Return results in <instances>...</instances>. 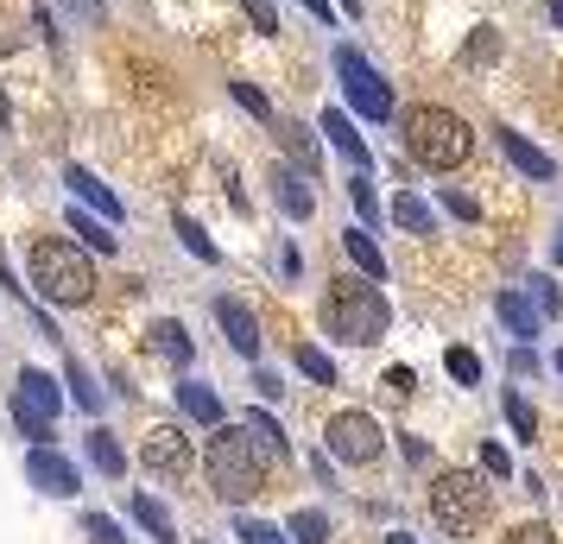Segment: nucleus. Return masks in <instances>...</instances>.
I'll use <instances>...</instances> for the list:
<instances>
[{"mask_svg": "<svg viewBox=\"0 0 563 544\" xmlns=\"http://www.w3.org/2000/svg\"><path fill=\"white\" fill-rule=\"evenodd\" d=\"M317 317H323V336L349 342V348L386 342V323H393V311H386V298L374 291V279H330Z\"/></svg>", "mask_w": 563, "mask_h": 544, "instance_id": "1", "label": "nucleus"}, {"mask_svg": "<svg viewBox=\"0 0 563 544\" xmlns=\"http://www.w3.org/2000/svg\"><path fill=\"white\" fill-rule=\"evenodd\" d=\"M399 140H406V158L411 165H424V171H456L462 158L475 153V127L462 121L456 108H411L406 121H399Z\"/></svg>", "mask_w": 563, "mask_h": 544, "instance_id": "2", "label": "nucleus"}, {"mask_svg": "<svg viewBox=\"0 0 563 544\" xmlns=\"http://www.w3.org/2000/svg\"><path fill=\"white\" fill-rule=\"evenodd\" d=\"M26 266H32V291H38L45 304H89V298H96V266H89V254L70 247L64 234H38Z\"/></svg>", "mask_w": 563, "mask_h": 544, "instance_id": "3", "label": "nucleus"}, {"mask_svg": "<svg viewBox=\"0 0 563 544\" xmlns=\"http://www.w3.org/2000/svg\"><path fill=\"white\" fill-rule=\"evenodd\" d=\"M266 468H273V456L247 437V424H216V437H209V481H216V493L229 507L254 500L260 481H266Z\"/></svg>", "mask_w": 563, "mask_h": 544, "instance_id": "4", "label": "nucleus"}, {"mask_svg": "<svg viewBox=\"0 0 563 544\" xmlns=\"http://www.w3.org/2000/svg\"><path fill=\"white\" fill-rule=\"evenodd\" d=\"M431 519L450 539H468L487 519V475L482 468H443L431 481Z\"/></svg>", "mask_w": 563, "mask_h": 544, "instance_id": "5", "label": "nucleus"}, {"mask_svg": "<svg viewBox=\"0 0 563 544\" xmlns=\"http://www.w3.org/2000/svg\"><path fill=\"white\" fill-rule=\"evenodd\" d=\"M335 77H342V96L361 121H393V89L355 45H335Z\"/></svg>", "mask_w": 563, "mask_h": 544, "instance_id": "6", "label": "nucleus"}, {"mask_svg": "<svg viewBox=\"0 0 563 544\" xmlns=\"http://www.w3.org/2000/svg\"><path fill=\"white\" fill-rule=\"evenodd\" d=\"M64 406V392L45 367H20V387H13V424L26 431L32 443H52V418Z\"/></svg>", "mask_w": 563, "mask_h": 544, "instance_id": "7", "label": "nucleus"}, {"mask_svg": "<svg viewBox=\"0 0 563 544\" xmlns=\"http://www.w3.org/2000/svg\"><path fill=\"white\" fill-rule=\"evenodd\" d=\"M380 449H386V437H380V424H374L367 412H335L330 418V456L335 463L367 468V463H380Z\"/></svg>", "mask_w": 563, "mask_h": 544, "instance_id": "8", "label": "nucleus"}, {"mask_svg": "<svg viewBox=\"0 0 563 544\" xmlns=\"http://www.w3.org/2000/svg\"><path fill=\"white\" fill-rule=\"evenodd\" d=\"M140 463L153 468L158 481H184L197 456H190V437H184L178 424H153V431H146V443H140Z\"/></svg>", "mask_w": 563, "mask_h": 544, "instance_id": "9", "label": "nucleus"}, {"mask_svg": "<svg viewBox=\"0 0 563 544\" xmlns=\"http://www.w3.org/2000/svg\"><path fill=\"white\" fill-rule=\"evenodd\" d=\"M26 481L38 493H52V500H70V493L82 488V475L70 456H57L52 443H32V456H26Z\"/></svg>", "mask_w": 563, "mask_h": 544, "instance_id": "10", "label": "nucleus"}, {"mask_svg": "<svg viewBox=\"0 0 563 544\" xmlns=\"http://www.w3.org/2000/svg\"><path fill=\"white\" fill-rule=\"evenodd\" d=\"M266 184H273V203H279L291 222H310V209H317V178H305V171L285 158V165L266 171Z\"/></svg>", "mask_w": 563, "mask_h": 544, "instance_id": "11", "label": "nucleus"}, {"mask_svg": "<svg viewBox=\"0 0 563 544\" xmlns=\"http://www.w3.org/2000/svg\"><path fill=\"white\" fill-rule=\"evenodd\" d=\"M64 184H70V197H77L82 209H96V215H102L108 229H121V222H128L121 197H114V190H108V184L96 178V171H82V165H64Z\"/></svg>", "mask_w": 563, "mask_h": 544, "instance_id": "12", "label": "nucleus"}, {"mask_svg": "<svg viewBox=\"0 0 563 544\" xmlns=\"http://www.w3.org/2000/svg\"><path fill=\"white\" fill-rule=\"evenodd\" d=\"M317 127L330 133V146H335V153H342V158H349V165H355L361 178L374 171V153H367V140H361V127H355V121H349V114H342V108H330V114H323Z\"/></svg>", "mask_w": 563, "mask_h": 544, "instance_id": "13", "label": "nucleus"}, {"mask_svg": "<svg viewBox=\"0 0 563 544\" xmlns=\"http://www.w3.org/2000/svg\"><path fill=\"white\" fill-rule=\"evenodd\" d=\"M216 323L222 336L234 342V355H260V317L241 304V298H216Z\"/></svg>", "mask_w": 563, "mask_h": 544, "instance_id": "14", "label": "nucleus"}, {"mask_svg": "<svg viewBox=\"0 0 563 544\" xmlns=\"http://www.w3.org/2000/svg\"><path fill=\"white\" fill-rule=\"evenodd\" d=\"M500 153H507V165L512 171H526L532 184H544V178H558V165H551V153H538L526 133H512V127H500Z\"/></svg>", "mask_w": 563, "mask_h": 544, "instance_id": "15", "label": "nucleus"}, {"mask_svg": "<svg viewBox=\"0 0 563 544\" xmlns=\"http://www.w3.org/2000/svg\"><path fill=\"white\" fill-rule=\"evenodd\" d=\"M178 406H184V418H197V424H229V412H222V392L216 387H203V380H178Z\"/></svg>", "mask_w": 563, "mask_h": 544, "instance_id": "16", "label": "nucleus"}, {"mask_svg": "<svg viewBox=\"0 0 563 544\" xmlns=\"http://www.w3.org/2000/svg\"><path fill=\"white\" fill-rule=\"evenodd\" d=\"M494 311H500V323H507L519 342H532V336H538V323H544V317H538V304H532V298H526L519 286L500 291V298H494Z\"/></svg>", "mask_w": 563, "mask_h": 544, "instance_id": "17", "label": "nucleus"}, {"mask_svg": "<svg viewBox=\"0 0 563 544\" xmlns=\"http://www.w3.org/2000/svg\"><path fill=\"white\" fill-rule=\"evenodd\" d=\"M273 127H279V146H285V158H291V165H298V171H305V178H317V133L305 127V121H273Z\"/></svg>", "mask_w": 563, "mask_h": 544, "instance_id": "18", "label": "nucleus"}, {"mask_svg": "<svg viewBox=\"0 0 563 544\" xmlns=\"http://www.w3.org/2000/svg\"><path fill=\"white\" fill-rule=\"evenodd\" d=\"M153 355H165L172 367H190L197 342L184 336V323H172V317H165V323H153Z\"/></svg>", "mask_w": 563, "mask_h": 544, "instance_id": "19", "label": "nucleus"}, {"mask_svg": "<svg viewBox=\"0 0 563 544\" xmlns=\"http://www.w3.org/2000/svg\"><path fill=\"white\" fill-rule=\"evenodd\" d=\"M82 449H89V463L102 468L108 481H114V475H128V449H121V443L108 437L102 424H96V431H89V437H82Z\"/></svg>", "mask_w": 563, "mask_h": 544, "instance_id": "20", "label": "nucleus"}, {"mask_svg": "<svg viewBox=\"0 0 563 544\" xmlns=\"http://www.w3.org/2000/svg\"><path fill=\"white\" fill-rule=\"evenodd\" d=\"M342 247H349V259H355L367 279H386V259H380V247H374V234L367 229H349L342 234Z\"/></svg>", "mask_w": 563, "mask_h": 544, "instance_id": "21", "label": "nucleus"}, {"mask_svg": "<svg viewBox=\"0 0 563 544\" xmlns=\"http://www.w3.org/2000/svg\"><path fill=\"white\" fill-rule=\"evenodd\" d=\"M133 519H140V525H146V532H153L158 544H172V539H178V525H172V513L158 507L153 493H133Z\"/></svg>", "mask_w": 563, "mask_h": 544, "instance_id": "22", "label": "nucleus"}, {"mask_svg": "<svg viewBox=\"0 0 563 544\" xmlns=\"http://www.w3.org/2000/svg\"><path fill=\"white\" fill-rule=\"evenodd\" d=\"M70 234H82V247H96V254H114V247H121V241L108 234V222L89 215V209H70Z\"/></svg>", "mask_w": 563, "mask_h": 544, "instance_id": "23", "label": "nucleus"}, {"mask_svg": "<svg viewBox=\"0 0 563 544\" xmlns=\"http://www.w3.org/2000/svg\"><path fill=\"white\" fill-rule=\"evenodd\" d=\"M393 222H399V229L406 234H437V215H431V203H418V197H399V203H393Z\"/></svg>", "mask_w": 563, "mask_h": 544, "instance_id": "24", "label": "nucleus"}, {"mask_svg": "<svg viewBox=\"0 0 563 544\" xmlns=\"http://www.w3.org/2000/svg\"><path fill=\"white\" fill-rule=\"evenodd\" d=\"M500 412H507V424H512V437H519V443H532V437H538V412L526 406V392H512V387H507Z\"/></svg>", "mask_w": 563, "mask_h": 544, "instance_id": "25", "label": "nucleus"}, {"mask_svg": "<svg viewBox=\"0 0 563 544\" xmlns=\"http://www.w3.org/2000/svg\"><path fill=\"white\" fill-rule=\"evenodd\" d=\"M64 374H70V387H77V392H70V399H77L82 412H102V387H96V374H89V367H82L77 355L64 362Z\"/></svg>", "mask_w": 563, "mask_h": 544, "instance_id": "26", "label": "nucleus"}, {"mask_svg": "<svg viewBox=\"0 0 563 544\" xmlns=\"http://www.w3.org/2000/svg\"><path fill=\"white\" fill-rule=\"evenodd\" d=\"M291 362H298V374H305L310 387H335V362L323 355V348H310V342H305V348H298Z\"/></svg>", "mask_w": 563, "mask_h": 544, "instance_id": "27", "label": "nucleus"}, {"mask_svg": "<svg viewBox=\"0 0 563 544\" xmlns=\"http://www.w3.org/2000/svg\"><path fill=\"white\" fill-rule=\"evenodd\" d=\"M443 367H450V380H456V387H482V355H475V348H450Z\"/></svg>", "mask_w": 563, "mask_h": 544, "instance_id": "28", "label": "nucleus"}, {"mask_svg": "<svg viewBox=\"0 0 563 544\" xmlns=\"http://www.w3.org/2000/svg\"><path fill=\"white\" fill-rule=\"evenodd\" d=\"M247 437H254L260 443V449H266V456H273V463H285V431H279V424H273V418H247Z\"/></svg>", "mask_w": 563, "mask_h": 544, "instance_id": "29", "label": "nucleus"}, {"mask_svg": "<svg viewBox=\"0 0 563 544\" xmlns=\"http://www.w3.org/2000/svg\"><path fill=\"white\" fill-rule=\"evenodd\" d=\"M172 229H178V241H184V247H190V254H197V259H209V266H216V259H222V247H216V241H209V234L197 229V222H190V215H178V222H172Z\"/></svg>", "mask_w": 563, "mask_h": 544, "instance_id": "30", "label": "nucleus"}, {"mask_svg": "<svg viewBox=\"0 0 563 544\" xmlns=\"http://www.w3.org/2000/svg\"><path fill=\"white\" fill-rule=\"evenodd\" d=\"M291 544H330V519L323 513H291Z\"/></svg>", "mask_w": 563, "mask_h": 544, "instance_id": "31", "label": "nucleus"}, {"mask_svg": "<svg viewBox=\"0 0 563 544\" xmlns=\"http://www.w3.org/2000/svg\"><path fill=\"white\" fill-rule=\"evenodd\" d=\"M349 203H355V215H361V229H374L380 222V197H374V184L355 171V184H349Z\"/></svg>", "mask_w": 563, "mask_h": 544, "instance_id": "32", "label": "nucleus"}, {"mask_svg": "<svg viewBox=\"0 0 563 544\" xmlns=\"http://www.w3.org/2000/svg\"><path fill=\"white\" fill-rule=\"evenodd\" d=\"M229 96H234V102H241V108H247V114H254L260 127H273V102L260 96L254 82H229Z\"/></svg>", "mask_w": 563, "mask_h": 544, "instance_id": "33", "label": "nucleus"}, {"mask_svg": "<svg viewBox=\"0 0 563 544\" xmlns=\"http://www.w3.org/2000/svg\"><path fill=\"white\" fill-rule=\"evenodd\" d=\"M500 57V32L494 26H482L475 38H468V52H462V64H494Z\"/></svg>", "mask_w": 563, "mask_h": 544, "instance_id": "34", "label": "nucleus"}, {"mask_svg": "<svg viewBox=\"0 0 563 544\" xmlns=\"http://www.w3.org/2000/svg\"><path fill=\"white\" fill-rule=\"evenodd\" d=\"M234 539H241V544H291L279 525H266V519H241V525H234Z\"/></svg>", "mask_w": 563, "mask_h": 544, "instance_id": "35", "label": "nucleus"}, {"mask_svg": "<svg viewBox=\"0 0 563 544\" xmlns=\"http://www.w3.org/2000/svg\"><path fill=\"white\" fill-rule=\"evenodd\" d=\"M519 291L538 304V317H558V311H563V298H558V286H551V279H526Z\"/></svg>", "mask_w": 563, "mask_h": 544, "instance_id": "36", "label": "nucleus"}, {"mask_svg": "<svg viewBox=\"0 0 563 544\" xmlns=\"http://www.w3.org/2000/svg\"><path fill=\"white\" fill-rule=\"evenodd\" d=\"M82 532H89L96 544H128V539H121V525H114L108 513H82Z\"/></svg>", "mask_w": 563, "mask_h": 544, "instance_id": "37", "label": "nucleus"}, {"mask_svg": "<svg viewBox=\"0 0 563 544\" xmlns=\"http://www.w3.org/2000/svg\"><path fill=\"white\" fill-rule=\"evenodd\" d=\"M500 544H558V532H551V525H538V519H532V525H512V532H507Z\"/></svg>", "mask_w": 563, "mask_h": 544, "instance_id": "38", "label": "nucleus"}, {"mask_svg": "<svg viewBox=\"0 0 563 544\" xmlns=\"http://www.w3.org/2000/svg\"><path fill=\"white\" fill-rule=\"evenodd\" d=\"M482 475H494V481H507V475H512V456L500 449V443H487V449H482Z\"/></svg>", "mask_w": 563, "mask_h": 544, "instance_id": "39", "label": "nucleus"}, {"mask_svg": "<svg viewBox=\"0 0 563 544\" xmlns=\"http://www.w3.org/2000/svg\"><path fill=\"white\" fill-rule=\"evenodd\" d=\"M247 7V20H254L260 32H279V13H273V0H241Z\"/></svg>", "mask_w": 563, "mask_h": 544, "instance_id": "40", "label": "nucleus"}, {"mask_svg": "<svg viewBox=\"0 0 563 544\" xmlns=\"http://www.w3.org/2000/svg\"><path fill=\"white\" fill-rule=\"evenodd\" d=\"M437 203L450 215H462V222H475V197H462V190H437Z\"/></svg>", "mask_w": 563, "mask_h": 544, "instance_id": "41", "label": "nucleus"}, {"mask_svg": "<svg viewBox=\"0 0 563 544\" xmlns=\"http://www.w3.org/2000/svg\"><path fill=\"white\" fill-rule=\"evenodd\" d=\"M64 7L77 13L82 26H102V20H108V7H102V0H64Z\"/></svg>", "mask_w": 563, "mask_h": 544, "instance_id": "42", "label": "nucleus"}, {"mask_svg": "<svg viewBox=\"0 0 563 544\" xmlns=\"http://www.w3.org/2000/svg\"><path fill=\"white\" fill-rule=\"evenodd\" d=\"M386 392H399V399L418 392V374H411V367H386Z\"/></svg>", "mask_w": 563, "mask_h": 544, "instance_id": "43", "label": "nucleus"}, {"mask_svg": "<svg viewBox=\"0 0 563 544\" xmlns=\"http://www.w3.org/2000/svg\"><path fill=\"white\" fill-rule=\"evenodd\" d=\"M305 13H317V20H335V7H330V0H305Z\"/></svg>", "mask_w": 563, "mask_h": 544, "instance_id": "44", "label": "nucleus"}, {"mask_svg": "<svg viewBox=\"0 0 563 544\" xmlns=\"http://www.w3.org/2000/svg\"><path fill=\"white\" fill-rule=\"evenodd\" d=\"M551 259H558V266H563V229L551 234Z\"/></svg>", "mask_w": 563, "mask_h": 544, "instance_id": "45", "label": "nucleus"}, {"mask_svg": "<svg viewBox=\"0 0 563 544\" xmlns=\"http://www.w3.org/2000/svg\"><path fill=\"white\" fill-rule=\"evenodd\" d=\"M544 13H551V20H558V26H563V0H551V7H544Z\"/></svg>", "mask_w": 563, "mask_h": 544, "instance_id": "46", "label": "nucleus"}, {"mask_svg": "<svg viewBox=\"0 0 563 544\" xmlns=\"http://www.w3.org/2000/svg\"><path fill=\"white\" fill-rule=\"evenodd\" d=\"M386 544H418V539H411V532H393V539H386Z\"/></svg>", "mask_w": 563, "mask_h": 544, "instance_id": "47", "label": "nucleus"}, {"mask_svg": "<svg viewBox=\"0 0 563 544\" xmlns=\"http://www.w3.org/2000/svg\"><path fill=\"white\" fill-rule=\"evenodd\" d=\"M0 121H13V108H7V89H0Z\"/></svg>", "mask_w": 563, "mask_h": 544, "instance_id": "48", "label": "nucleus"}, {"mask_svg": "<svg viewBox=\"0 0 563 544\" xmlns=\"http://www.w3.org/2000/svg\"><path fill=\"white\" fill-rule=\"evenodd\" d=\"M342 13H361V0H342Z\"/></svg>", "mask_w": 563, "mask_h": 544, "instance_id": "49", "label": "nucleus"}, {"mask_svg": "<svg viewBox=\"0 0 563 544\" xmlns=\"http://www.w3.org/2000/svg\"><path fill=\"white\" fill-rule=\"evenodd\" d=\"M558 374H563V348H558Z\"/></svg>", "mask_w": 563, "mask_h": 544, "instance_id": "50", "label": "nucleus"}]
</instances>
